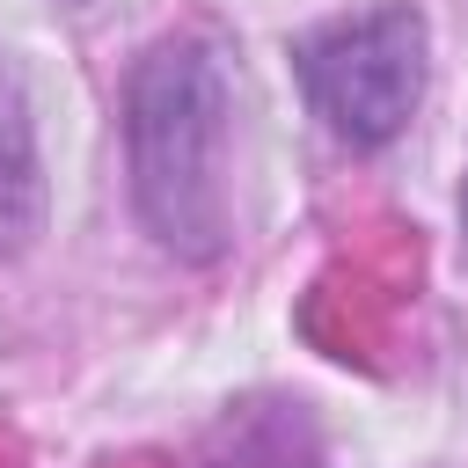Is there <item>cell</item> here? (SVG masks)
I'll return each instance as SVG.
<instances>
[{
  "mask_svg": "<svg viewBox=\"0 0 468 468\" xmlns=\"http://www.w3.org/2000/svg\"><path fill=\"white\" fill-rule=\"evenodd\" d=\"M51 219V183H44V146H37V110L22 73L0 58V263L29 256Z\"/></svg>",
  "mask_w": 468,
  "mask_h": 468,
  "instance_id": "obj_3",
  "label": "cell"
},
{
  "mask_svg": "<svg viewBox=\"0 0 468 468\" xmlns=\"http://www.w3.org/2000/svg\"><path fill=\"white\" fill-rule=\"evenodd\" d=\"M234 51L197 22L161 29L124 73L132 212L176 263L234 249Z\"/></svg>",
  "mask_w": 468,
  "mask_h": 468,
  "instance_id": "obj_1",
  "label": "cell"
},
{
  "mask_svg": "<svg viewBox=\"0 0 468 468\" xmlns=\"http://www.w3.org/2000/svg\"><path fill=\"white\" fill-rule=\"evenodd\" d=\"M292 80L322 132L351 154H380L410 132L431 88V22L417 0H373L292 37Z\"/></svg>",
  "mask_w": 468,
  "mask_h": 468,
  "instance_id": "obj_2",
  "label": "cell"
},
{
  "mask_svg": "<svg viewBox=\"0 0 468 468\" xmlns=\"http://www.w3.org/2000/svg\"><path fill=\"white\" fill-rule=\"evenodd\" d=\"M66 7H80V0H66Z\"/></svg>",
  "mask_w": 468,
  "mask_h": 468,
  "instance_id": "obj_5",
  "label": "cell"
},
{
  "mask_svg": "<svg viewBox=\"0 0 468 468\" xmlns=\"http://www.w3.org/2000/svg\"><path fill=\"white\" fill-rule=\"evenodd\" d=\"M461 227H468V183H461Z\"/></svg>",
  "mask_w": 468,
  "mask_h": 468,
  "instance_id": "obj_4",
  "label": "cell"
}]
</instances>
